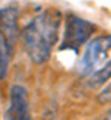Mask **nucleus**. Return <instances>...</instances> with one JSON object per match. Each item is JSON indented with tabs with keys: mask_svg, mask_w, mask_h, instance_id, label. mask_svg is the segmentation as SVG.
Instances as JSON below:
<instances>
[{
	"mask_svg": "<svg viewBox=\"0 0 111 120\" xmlns=\"http://www.w3.org/2000/svg\"><path fill=\"white\" fill-rule=\"evenodd\" d=\"M62 15L57 9H46L34 17L23 31L25 49L32 63L42 65L51 56L53 46L59 37Z\"/></svg>",
	"mask_w": 111,
	"mask_h": 120,
	"instance_id": "1",
	"label": "nucleus"
},
{
	"mask_svg": "<svg viewBox=\"0 0 111 120\" xmlns=\"http://www.w3.org/2000/svg\"><path fill=\"white\" fill-rule=\"evenodd\" d=\"M111 51V35H99L96 39H93L91 42H88L85 48L82 59L79 62V72L82 75H88L91 72H96V68H99V65L107 59L108 52Z\"/></svg>",
	"mask_w": 111,
	"mask_h": 120,
	"instance_id": "2",
	"label": "nucleus"
},
{
	"mask_svg": "<svg viewBox=\"0 0 111 120\" xmlns=\"http://www.w3.org/2000/svg\"><path fill=\"white\" fill-rule=\"evenodd\" d=\"M94 32V25L88 20L77 17V15H68L65 19V31H63V42L60 49H74L77 51L80 45L88 42Z\"/></svg>",
	"mask_w": 111,
	"mask_h": 120,
	"instance_id": "3",
	"label": "nucleus"
},
{
	"mask_svg": "<svg viewBox=\"0 0 111 120\" xmlns=\"http://www.w3.org/2000/svg\"><path fill=\"white\" fill-rule=\"evenodd\" d=\"M5 120H31L28 92L23 86L14 85L9 89V108Z\"/></svg>",
	"mask_w": 111,
	"mask_h": 120,
	"instance_id": "4",
	"label": "nucleus"
},
{
	"mask_svg": "<svg viewBox=\"0 0 111 120\" xmlns=\"http://www.w3.org/2000/svg\"><path fill=\"white\" fill-rule=\"evenodd\" d=\"M17 17H19V12L15 8L12 6H8L3 8L0 11V23L3 26V34L5 37L8 39V42H12V39H15V32H17Z\"/></svg>",
	"mask_w": 111,
	"mask_h": 120,
	"instance_id": "5",
	"label": "nucleus"
},
{
	"mask_svg": "<svg viewBox=\"0 0 111 120\" xmlns=\"http://www.w3.org/2000/svg\"><path fill=\"white\" fill-rule=\"evenodd\" d=\"M9 59H11V45L8 39L5 37L3 31L0 29V80L6 77L8 68H9Z\"/></svg>",
	"mask_w": 111,
	"mask_h": 120,
	"instance_id": "6",
	"label": "nucleus"
},
{
	"mask_svg": "<svg viewBox=\"0 0 111 120\" xmlns=\"http://www.w3.org/2000/svg\"><path fill=\"white\" fill-rule=\"evenodd\" d=\"M110 79H111V62H108L107 65H103V66L99 68L96 72L91 74L90 80H88V85H90L91 88H99V86L103 85L105 82L110 80Z\"/></svg>",
	"mask_w": 111,
	"mask_h": 120,
	"instance_id": "7",
	"label": "nucleus"
},
{
	"mask_svg": "<svg viewBox=\"0 0 111 120\" xmlns=\"http://www.w3.org/2000/svg\"><path fill=\"white\" fill-rule=\"evenodd\" d=\"M99 102L103 103V105L111 102V83H108V85L100 91V94H99Z\"/></svg>",
	"mask_w": 111,
	"mask_h": 120,
	"instance_id": "8",
	"label": "nucleus"
},
{
	"mask_svg": "<svg viewBox=\"0 0 111 120\" xmlns=\"http://www.w3.org/2000/svg\"><path fill=\"white\" fill-rule=\"evenodd\" d=\"M105 120H111V109L108 111V114H107V117H105Z\"/></svg>",
	"mask_w": 111,
	"mask_h": 120,
	"instance_id": "9",
	"label": "nucleus"
}]
</instances>
